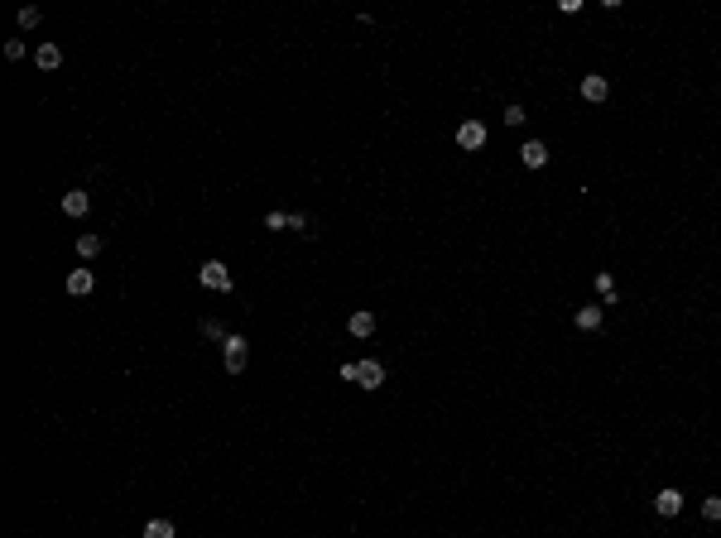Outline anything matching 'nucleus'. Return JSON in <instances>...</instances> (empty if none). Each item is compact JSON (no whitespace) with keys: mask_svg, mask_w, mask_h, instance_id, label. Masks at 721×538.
Here are the masks:
<instances>
[{"mask_svg":"<svg viewBox=\"0 0 721 538\" xmlns=\"http://www.w3.org/2000/svg\"><path fill=\"white\" fill-rule=\"evenodd\" d=\"M245 361H250V342H245L240 332H231V337L221 342V365H226V375H240Z\"/></svg>","mask_w":721,"mask_h":538,"instance_id":"f257e3e1","label":"nucleus"},{"mask_svg":"<svg viewBox=\"0 0 721 538\" xmlns=\"http://www.w3.org/2000/svg\"><path fill=\"white\" fill-rule=\"evenodd\" d=\"M197 279H202V289H212V294H231V269L221 265V260H207V265L197 269Z\"/></svg>","mask_w":721,"mask_h":538,"instance_id":"f03ea898","label":"nucleus"},{"mask_svg":"<svg viewBox=\"0 0 721 538\" xmlns=\"http://www.w3.org/2000/svg\"><path fill=\"white\" fill-rule=\"evenodd\" d=\"M356 384L361 389H380L385 384V365L380 361H356Z\"/></svg>","mask_w":721,"mask_h":538,"instance_id":"7ed1b4c3","label":"nucleus"},{"mask_svg":"<svg viewBox=\"0 0 721 538\" xmlns=\"http://www.w3.org/2000/svg\"><path fill=\"white\" fill-rule=\"evenodd\" d=\"M457 144H462V149H481V144H486V125H481V120H462V125H457Z\"/></svg>","mask_w":721,"mask_h":538,"instance_id":"20e7f679","label":"nucleus"},{"mask_svg":"<svg viewBox=\"0 0 721 538\" xmlns=\"http://www.w3.org/2000/svg\"><path fill=\"white\" fill-rule=\"evenodd\" d=\"M519 163H524V168H543V163H548V144H543V139H524V144H519Z\"/></svg>","mask_w":721,"mask_h":538,"instance_id":"39448f33","label":"nucleus"},{"mask_svg":"<svg viewBox=\"0 0 721 538\" xmlns=\"http://www.w3.org/2000/svg\"><path fill=\"white\" fill-rule=\"evenodd\" d=\"M654 510L664 514V519H673V514L683 510V490H673V485H664V490L654 495Z\"/></svg>","mask_w":721,"mask_h":538,"instance_id":"423d86ee","label":"nucleus"},{"mask_svg":"<svg viewBox=\"0 0 721 538\" xmlns=\"http://www.w3.org/2000/svg\"><path fill=\"white\" fill-rule=\"evenodd\" d=\"M582 96H587V101H606V96H611V82L601 77V73H587V77H582Z\"/></svg>","mask_w":721,"mask_h":538,"instance_id":"0eeeda50","label":"nucleus"},{"mask_svg":"<svg viewBox=\"0 0 721 538\" xmlns=\"http://www.w3.org/2000/svg\"><path fill=\"white\" fill-rule=\"evenodd\" d=\"M87 207H92V197H87L82 188L63 192V216H87Z\"/></svg>","mask_w":721,"mask_h":538,"instance_id":"6e6552de","label":"nucleus"},{"mask_svg":"<svg viewBox=\"0 0 721 538\" xmlns=\"http://www.w3.org/2000/svg\"><path fill=\"white\" fill-rule=\"evenodd\" d=\"M92 284H97V279H92V269H73V274H68V294H78V298L92 294Z\"/></svg>","mask_w":721,"mask_h":538,"instance_id":"1a4fd4ad","label":"nucleus"},{"mask_svg":"<svg viewBox=\"0 0 721 538\" xmlns=\"http://www.w3.org/2000/svg\"><path fill=\"white\" fill-rule=\"evenodd\" d=\"M34 63H39L44 73H54L58 63H63V49H58V44H39V54H34Z\"/></svg>","mask_w":721,"mask_h":538,"instance_id":"9d476101","label":"nucleus"},{"mask_svg":"<svg viewBox=\"0 0 721 538\" xmlns=\"http://www.w3.org/2000/svg\"><path fill=\"white\" fill-rule=\"evenodd\" d=\"M347 332H351V337H371V332H375V313H366V308H361V313H351Z\"/></svg>","mask_w":721,"mask_h":538,"instance_id":"9b49d317","label":"nucleus"},{"mask_svg":"<svg viewBox=\"0 0 721 538\" xmlns=\"http://www.w3.org/2000/svg\"><path fill=\"white\" fill-rule=\"evenodd\" d=\"M78 255H82V260L101 255V236H97V231H87V236H78Z\"/></svg>","mask_w":721,"mask_h":538,"instance_id":"f8f14e48","label":"nucleus"},{"mask_svg":"<svg viewBox=\"0 0 721 538\" xmlns=\"http://www.w3.org/2000/svg\"><path fill=\"white\" fill-rule=\"evenodd\" d=\"M577 327L582 332H596L601 327V308H577Z\"/></svg>","mask_w":721,"mask_h":538,"instance_id":"ddd939ff","label":"nucleus"},{"mask_svg":"<svg viewBox=\"0 0 721 538\" xmlns=\"http://www.w3.org/2000/svg\"><path fill=\"white\" fill-rule=\"evenodd\" d=\"M15 20H20V29H39V20H44V10H39V5H25V10H20Z\"/></svg>","mask_w":721,"mask_h":538,"instance_id":"4468645a","label":"nucleus"},{"mask_svg":"<svg viewBox=\"0 0 721 538\" xmlns=\"http://www.w3.org/2000/svg\"><path fill=\"white\" fill-rule=\"evenodd\" d=\"M202 337H207V342H226L231 332H226V327L216 323V318H202Z\"/></svg>","mask_w":721,"mask_h":538,"instance_id":"2eb2a0df","label":"nucleus"},{"mask_svg":"<svg viewBox=\"0 0 721 538\" xmlns=\"http://www.w3.org/2000/svg\"><path fill=\"white\" fill-rule=\"evenodd\" d=\"M144 538H173V524L168 519H149L144 524Z\"/></svg>","mask_w":721,"mask_h":538,"instance_id":"dca6fc26","label":"nucleus"},{"mask_svg":"<svg viewBox=\"0 0 721 538\" xmlns=\"http://www.w3.org/2000/svg\"><path fill=\"white\" fill-rule=\"evenodd\" d=\"M596 294L606 298V303H615V279H611V274H606V269L596 274Z\"/></svg>","mask_w":721,"mask_h":538,"instance_id":"f3484780","label":"nucleus"},{"mask_svg":"<svg viewBox=\"0 0 721 538\" xmlns=\"http://www.w3.org/2000/svg\"><path fill=\"white\" fill-rule=\"evenodd\" d=\"M702 519H712V524L721 519V495H707V500H702Z\"/></svg>","mask_w":721,"mask_h":538,"instance_id":"a211bd4d","label":"nucleus"},{"mask_svg":"<svg viewBox=\"0 0 721 538\" xmlns=\"http://www.w3.org/2000/svg\"><path fill=\"white\" fill-rule=\"evenodd\" d=\"M289 226V212H269L265 216V231H284Z\"/></svg>","mask_w":721,"mask_h":538,"instance_id":"6ab92c4d","label":"nucleus"},{"mask_svg":"<svg viewBox=\"0 0 721 538\" xmlns=\"http://www.w3.org/2000/svg\"><path fill=\"white\" fill-rule=\"evenodd\" d=\"M505 125H524V106H519V101H510V106H505Z\"/></svg>","mask_w":721,"mask_h":538,"instance_id":"aec40b11","label":"nucleus"},{"mask_svg":"<svg viewBox=\"0 0 721 538\" xmlns=\"http://www.w3.org/2000/svg\"><path fill=\"white\" fill-rule=\"evenodd\" d=\"M5 58L20 63V58H25V39H5Z\"/></svg>","mask_w":721,"mask_h":538,"instance_id":"412c9836","label":"nucleus"},{"mask_svg":"<svg viewBox=\"0 0 721 538\" xmlns=\"http://www.w3.org/2000/svg\"><path fill=\"white\" fill-rule=\"evenodd\" d=\"M289 231H308V216H303V212H289Z\"/></svg>","mask_w":721,"mask_h":538,"instance_id":"4be33fe9","label":"nucleus"}]
</instances>
